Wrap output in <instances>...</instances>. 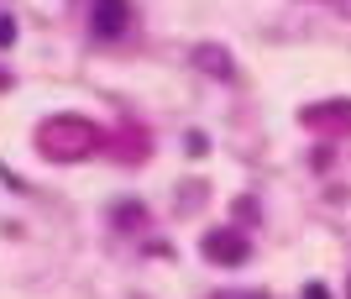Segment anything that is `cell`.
I'll use <instances>...</instances> for the list:
<instances>
[{
  "label": "cell",
  "instance_id": "7a4b0ae2",
  "mask_svg": "<svg viewBox=\"0 0 351 299\" xmlns=\"http://www.w3.org/2000/svg\"><path fill=\"white\" fill-rule=\"evenodd\" d=\"M205 257L210 263H247V241H236L231 231H210L205 237Z\"/></svg>",
  "mask_w": 351,
  "mask_h": 299
},
{
  "label": "cell",
  "instance_id": "6da1fadb",
  "mask_svg": "<svg viewBox=\"0 0 351 299\" xmlns=\"http://www.w3.org/2000/svg\"><path fill=\"white\" fill-rule=\"evenodd\" d=\"M126 21H132V5H126V0H95V32H100V37H121Z\"/></svg>",
  "mask_w": 351,
  "mask_h": 299
},
{
  "label": "cell",
  "instance_id": "3957f363",
  "mask_svg": "<svg viewBox=\"0 0 351 299\" xmlns=\"http://www.w3.org/2000/svg\"><path fill=\"white\" fill-rule=\"evenodd\" d=\"M16 43V21L11 16H0V47H11Z\"/></svg>",
  "mask_w": 351,
  "mask_h": 299
}]
</instances>
